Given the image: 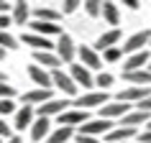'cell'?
<instances>
[{
  "label": "cell",
  "instance_id": "cell-1",
  "mask_svg": "<svg viewBox=\"0 0 151 143\" xmlns=\"http://www.w3.org/2000/svg\"><path fill=\"white\" fill-rule=\"evenodd\" d=\"M108 105V92H85V95H80L74 102H72V107L74 110H87V107H105Z\"/></svg>",
  "mask_w": 151,
  "mask_h": 143
},
{
  "label": "cell",
  "instance_id": "cell-2",
  "mask_svg": "<svg viewBox=\"0 0 151 143\" xmlns=\"http://www.w3.org/2000/svg\"><path fill=\"white\" fill-rule=\"evenodd\" d=\"M149 44H151V31L146 28V31H138V33H133V36H128L126 46H120V49H123V54L133 56V54H138V51H146Z\"/></svg>",
  "mask_w": 151,
  "mask_h": 143
},
{
  "label": "cell",
  "instance_id": "cell-3",
  "mask_svg": "<svg viewBox=\"0 0 151 143\" xmlns=\"http://www.w3.org/2000/svg\"><path fill=\"white\" fill-rule=\"evenodd\" d=\"M110 130H115V125H113V120H90V123H85L82 128H77V135H92V138H97V135H108Z\"/></svg>",
  "mask_w": 151,
  "mask_h": 143
},
{
  "label": "cell",
  "instance_id": "cell-4",
  "mask_svg": "<svg viewBox=\"0 0 151 143\" xmlns=\"http://www.w3.org/2000/svg\"><path fill=\"white\" fill-rule=\"evenodd\" d=\"M77 51L80 49L74 46V41H72V36H67V33H62L59 36V41H56V56L62 59V64H74V56H77Z\"/></svg>",
  "mask_w": 151,
  "mask_h": 143
},
{
  "label": "cell",
  "instance_id": "cell-5",
  "mask_svg": "<svg viewBox=\"0 0 151 143\" xmlns=\"http://www.w3.org/2000/svg\"><path fill=\"white\" fill-rule=\"evenodd\" d=\"M51 79H54V87L62 89L67 97L77 95V82L72 79V74H67V72H62V69H54L51 72ZM74 100H77V97H74Z\"/></svg>",
  "mask_w": 151,
  "mask_h": 143
},
{
  "label": "cell",
  "instance_id": "cell-6",
  "mask_svg": "<svg viewBox=\"0 0 151 143\" xmlns=\"http://www.w3.org/2000/svg\"><path fill=\"white\" fill-rule=\"evenodd\" d=\"M67 107H72V102L64 97V100H49V102H44L41 107H36V115L39 118H59L62 112H67Z\"/></svg>",
  "mask_w": 151,
  "mask_h": 143
},
{
  "label": "cell",
  "instance_id": "cell-7",
  "mask_svg": "<svg viewBox=\"0 0 151 143\" xmlns=\"http://www.w3.org/2000/svg\"><path fill=\"white\" fill-rule=\"evenodd\" d=\"M136 107H131V105L128 102H118V100H115V102H108L105 105V107H100V118L103 120H115V118H126L128 112H133Z\"/></svg>",
  "mask_w": 151,
  "mask_h": 143
},
{
  "label": "cell",
  "instance_id": "cell-8",
  "mask_svg": "<svg viewBox=\"0 0 151 143\" xmlns=\"http://www.w3.org/2000/svg\"><path fill=\"white\" fill-rule=\"evenodd\" d=\"M28 77H31V82L39 89H51V87H54L51 72L44 69V66H39V64H31V66H28Z\"/></svg>",
  "mask_w": 151,
  "mask_h": 143
},
{
  "label": "cell",
  "instance_id": "cell-9",
  "mask_svg": "<svg viewBox=\"0 0 151 143\" xmlns=\"http://www.w3.org/2000/svg\"><path fill=\"white\" fill-rule=\"evenodd\" d=\"M59 125H64V128H82L85 123H90V118H87V110H67V112H62L59 115Z\"/></svg>",
  "mask_w": 151,
  "mask_h": 143
},
{
  "label": "cell",
  "instance_id": "cell-10",
  "mask_svg": "<svg viewBox=\"0 0 151 143\" xmlns=\"http://www.w3.org/2000/svg\"><path fill=\"white\" fill-rule=\"evenodd\" d=\"M146 97H151V87H123L118 92V102H143Z\"/></svg>",
  "mask_w": 151,
  "mask_h": 143
},
{
  "label": "cell",
  "instance_id": "cell-11",
  "mask_svg": "<svg viewBox=\"0 0 151 143\" xmlns=\"http://www.w3.org/2000/svg\"><path fill=\"white\" fill-rule=\"evenodd\" d=\"M77 56H80V64L87 66V69H100L103 66V56L95 51V46H80Z\"/></svg>",
  "mask_w": 151,
  "mask_h": 143
},
{
  "label": "cell",
  "instance_id": "cell-12",
  "mask_svg": "<svg viewBox=\"0 0 151 143\" xmlns=\"http://www.w3.org/2000/svg\"><path fill=\"white\" fill-rule=\"evenodd\" d=\"M69 74H72V79L77 82V87H95V77L90 74L87 66H82V64H72V66H69Z\"/></svg>",
  "mask_w": 151,
  "mask_h": 143
},
{
  "label": "cell",
  "instance_id": "cell-13",
  "mask_svg": "<svg viewBox=\"0 0 151 143\" xmlns=\"http://www.w3.org/2000/svg\"><path fill=\"white\" fill-rule=\"evenodd\" d=\"M23 44L31 46L33 51H56V44H51V39L36 36V33H23Z\"/></svg>",
  "mask_w": 151,
  "mask_h": 143
},
{
  "label": "cell",
  "instance_id": "cell-14",
  "mask_svg": "<svg viewBox=\"0 0 151 143\" xmlns=\"http://www.w3.org/2000/svg\"><path fill=\"white\" fill-rule=\"evenodd\" d=\"M149 64H151V54H149V49H146V51H138V54L128 56L123 72H141V69H149Z\"/></svg>",
  "mask_w": 151,
  "mask_h": 143
},
{
  "label": "cell",
  "instance_id": "cell-15",
  "mask_svg": "<svg viewBox=\"0 0 151 143\" xmlns=\"http://www.w3.org/2000/svg\"><path fill=\"white\" fill-rule=\"evenodd\" d=\"M33 64H39L44 69H59L62 66V59L56 56V51H33Z\"/></svg>",
  "mask_w": 151,
  "mask_h": 143
},
{
  "label": "cell",
  "instance_id": "cell-16",
  "mask_svg": "<svg viewBox=\"0 0 151 143\" xmlns=\"http://www.w3.org/2000/svg\"><path fill=\"white\" fill-rule=\"evenodd\" d=\"M51 135V118H36V123L31 125V141L39 143V141H46Z\"/></svg>",
  "mask_w": 151,
  "mask_h": 143
},
{
  "label": "cell",
  "instance_id": "cell-17",
  "mask_svg": "<svg viewBox=\"0 0 151 143\" xmlns=\"http://www.w3.org/2000/svg\"><path fill=\"white\" fill-rule=\"evenodd\" d=\"M28 28H31V33H36V36H62V26H56V23H44V21H31L28 23Z\"/></svg>",
  "mask_w": 151,
  "mask_h": 143
},
{
  "label": "cell",
  "instance_id": "cell-18",
  "mask_svg": "<svg viewBox=\"0 0 151 143\" xmlns=\"http://www.w3.org/2000/svg\"><path fill=\"white\" fill-rule=\"evenodd\" d=\"M149 123H151V112H141V110L128 112L126 118L120 120V125H123V128H136V130H138L141 125H149Z\"/></svg>",
  "mask_w": 151,
  "mask_h": 143
},
{
  "label": "cell",
  "instance_id": "cell-19",
  "mask_svg": "<svg viewBox=\"0 0 151 143\" xmlns=\"http://www.w3.org/2000/svg\"><path fill=\"white\" fill-rule=\"evenodd\" d=\"M21 100H23V105H31V107H36V105H44V102H49V100H54V97H51V89H31V92H26L23 97H21Z\"/></svg>",
  "mask_w": 151,
  "mask_h": 143
},
{
  "label": "cell",
  "instance_id": "cell-20",
  "mask_svg": "<svg viewBox=\"0 0 151 143\" xmlns=\"http://www.w3.org/2000/svg\"><path fill=\"white\" fill-rule=\"evenodd\" d=\"M33 115H36V107H31V105H23V107H18L16 112V130H23V128H31L36 120H33Z\"/></svg>",
  "mask_w": 151,
  "mask_h": 143
},
{
  "label": "cell",
  "instance_id": "cell-21",
  "mask_svg": "<svg viewBox=\"0 0 151 143\" xmlns=\"http://www.w3.org/2000/svg\"><path fill=\"white\" fill-rule=\"evenodd\" d=\"M136 135H138V130L136 128H115V130H110V133L105 135V143H126V141H133Z\"/></svg>",
  "mask_w": 151,
  "mask_h": 143
},
{
  "label": "cell",
  "instance_id": "cell-22",
  "mask_svg": "<svg viewBox=\"0 0 151 143\" xmlns=\"http://www.w3.org/2000/svg\"><path fill=\"white\" fill-rule=\"evenodd\" d=\"M123 79L131 84V87H149L151 84V72L141 69V72H123Z\"/></svg>",
  "mask_w": 151,
  "mask_h": 143
},
{
  "label": "cell",
  "instance_id": "cell-23",
  "mask_svg": "<svg viewBox=\"0 0 151 143\" xmlns=\"http://www.w3.org/2000/svg\"><path fill=\"white\" fill-rule=\"evenodd\" d=\"M118 41H120V28H110V31H105L103 36L95 41V51L97 49H100V51H108V49H113Z\"/></svg>",
  "mask_w": 151,
  "mask_h": 143
},
{
  "label": "cell",
  "instance_id": "cell-24",
  "mask_svg": "<svg viewBox=\"0 0 151 143\" xmlns=\"http://www.w3.org/2000/svg\"><path fill=\"white\" fill-rule=\"evenodd\" d=\"M13 23L16 26H28L31 21H28V16H31V8H28V3L26 0H18V3H13Z\"/></svg>",
  "mask_w": 151,
  "mask_h": 143
},
{
  "label": "cell",
  "instance_id": "cell-25",
  "mask_svg": "<svg viewBox=\"0 0 151 143\" xmlns=\"http://www.w3.org/2000/svg\"><path fill=\"white\" fill-rule=\"evenodd\" d=\"M59 10L46 8V5H36L33 8V21H44V23H59Z\"/></svg>",
  "mask_w": 151,
  "mask_h": 143
},
{
  "label": "cell",
  "instance_id": "cell-26",
  "mask_svg": "<svg viewBox=\"0 0 151 143\" xmlns=\"http://www.w3.org/2000/svg\"><path fill=\"white\" fill-rule=\"evenodd\" d=\"M74 130H77V128H64V125H59V128L51 130V135L46 138V143H67L72 135H74Z\"/></svg>",
  "mask_w": 151,
  "mask_h": 143
},
{
  "label": "cell",
  "instance_id": "cell-27",
  "mask_svg": "<svg viewBox=\"0 0 151 143\" xmlns=\"http://www.w3.org/2000/svg\"><path fill=\"white\" fill-rule=\"evenodd\" d=\"M103 16H105V21H108V26H118V21H120V10H118V3H103Z\"/></svg>",
  "mask_w": 151,
  "mask_h": 143
},
{
  "label": "cell",
  "instance_id": "cell-28",
  "mask_svg": "<svg viewBox=\"0 0 151 143\" xmlns=\"http://www.w3.org/2000/svg\"><path fill=\"white\" fill-rule=\"evenodd\" d=\"M82 5H85V13H87V16H92V18L103 16V3H100V0H85Z\"/></svg>",
  "mask_w": 151,
  "mask_h": 143
},
{
  "label": "cell",
  "instance_id": "cell-29",
  "mask_svg": "<svg viewBox=\"0 0 151 143\" xmlns=\"http://www.w3.org/2000/svg\"><path fill=\"white\" fill-rule=\"evenodd\" d=\"M0 49H5V51H10V49H18V41L13 39L8 31H0Z\"/></svg>",
  "mask_w": 151,
  "mask_h": 143
},
{
  "label": "cell",
  "instance_id": "cell-30",
  "mask_svg": "<svg viewBox=\"0 0 151 143\" xmlns=\"http://www.w3.org/2000/svg\"><path fill=\"white\" fill-rule=\"evenodd\" d=\"M120 56H123V49H120V46H113V49H108V51H103V59H105V61H110V64L120 61Z\"/></svg>",
  "mask_w": 151,
  "mask_h": 143
},
{
  "label": "cell",
  "instance_id": "cell-31",
  "mask_svg": "<svg viewBox=\"0 0 151 143\" xmlns=\"http://www.w3.org/2000/svg\"><path fill=\"white\" fill-rule=\"evenodd\" d=\"M113 84V74H108V72H100L95 77V87H103V89H108Z\"/></svg>",
  "mask_w": 151,
  "mask_h": 143
},
{
  "label": "cell",
  "instance_id": "cell-32",
  "mask_svg": "<svg viewBox=\"0 0 151 143\" xmlns=\"http://www.w3.org/2000/svg\"><path fill=\"white\" fill-rule=\"evenodd\" d=\"M16 97V87H10L8 82H0V100H13Z\"/></svg>",
  "mask_w": 151,
  "mask_h": 143
},
{
  "label": "cell",
  "instance_id": "cell-33",
  "mask_svg": "<svg viewBox=\"0 0 151 143\" xmlns=\"http://www.w3.org/2000/svg\"><path fill=\"white\" fill-rule=\"evenodd\" d=\"M10 112H18L16 105H13V100H0V118H5Z\"/></svg>",
  "mask_w": 151,
  "mask_h": 143
},
{
  "label": "cell",
  "instance_id": "cell-34",
  "mask_svg": "<svg viewBox=\"0 0 151 143\" xmlns=\"http://www.w3.org/2000/svg\"><path fill=\"white\" fill-rule=\"evenodd\" d=\"M80 5H82L80 0H64V3H62V13H64V16H69V13H74Z\"/></svg>",
  "mask_w": 151,
  "mask_h": 143
},
{
  "label": "cell",
  "instance_id": "cell-35",
  "mask_svg": "<svg viewBox=\"0 0 151 143\" xmlns=\"http://www.w3.org/2000/svg\"><path fill=\"white\" fill-rule=\"evenodd\" d=\"M0 138H8V141L13 138V128H10L3 118H0Z\"/></svg>",
  "mask_w": 151,
  "mask_h": 143
},
{
  "label": "cell",
  "instance_id": "cell-36",
  "mask_svg": "<svg viewBox=\"0 0 151 143\" xmlns=\"http://www.w3.org/2000/svg\"><path fill=\"white\" fill-rule=\"evenodd\" d=\"M10 26H16V23H13V16H10V13L0 16V31H8Z\"/></svg>",
  "mask_w": 151,
  "mask_h": 143
},
{
  "label": "cell",
  "instance_id": "cell-37",
  "mask_svg": "<svg viewBox=\"0 0 151 143\" xmlns=\"http://www.w3.org/2000/svg\"><path fill=\"white\" fill-rule=\"evenodd\" d=\"M136 110H141V112H151V97H146L143 102L136 105Z\"/></svg>",
  "mask_w": 151,
  "mask_h": 143
},
{
  "label": "cell",
  "instance_id": "cell-38",
  "mask_svg": "<svg viewBox=\"0 0 151 143\" xmlns=\"http://www.w3.org/2000/svg\"><path fill=\"white\" fill-rule=\"evenodd\" d=\"M5 13H13V3H5V0H0V16H5Z\"/></svg>",
  "mask_w": 151,
  "mask_h": 143
},
{
  "label": "cell",
  "instance_id": "cell-39",
  "mask_svg": "<svg viewBox=\"0 0 151 143\" xmlns=\"http://www.w3.org/2000/svg\"><path fill=\"white\" fill-rule=\"evenodd\" d=\"M77 143H100V138H92V135H77Z\"/></svg>",
  "mask_w": 151,
  "mask_h": 143
},
{
  "label": "cell",
  "instance_id": "cell-40",
  "mask_svg": "<svg viewBox=\"0 0 151 143\" xmlns=\"http://www.w3.org/2000/svg\"><path fill=\"white\" fill-rule=\"evenodd\" d=\"M138 143H151V130H141L138 133Z\"/></svg>",
  "mask_w": 151,
  "mask_h": 143
},
{
  "label": "cell",
  "instance_id": "cell-41",
  "mask_svg": "<svg viewBox=\"0 0 151 143\" xmlns=\"http://www.w3.org/2000/svg\"><path fill=\"white\" fill-rule=\"evenodd\" d=\"M123 5L131 8V10H138V8H141V3H138V0H123Z\"/></svg>",
  "mask_w": 151,
  "mask_h": 143
},
{
  "label": "cell",
  "instance_id": "cell-42",
  "mask_svg": "<svg viewBox=\"0 0 151 143\" xmlns=\"http://www.w3.org/2000/svg\"><path fill=\"white\" fill-rule=\"evenodd\" d=\"M5 143H23V138H21V135H13V138H10V141H5Z\"/></svg>",
  "mask_w": 151,
  "mask_h": 143
},
{
  "label": "cell",
  "instance_id": "cell-43",
  "mask_svg": "<svg viewBox=\"0 0 151 143\" xmlns=\"http://www.w3.org/2000/svg\"><path fill=\"white\" fill-rule=\"evenodd\" d=\"M5 54H8V51H5V49H0V61L5 59Z\"/></svg>",
  "mask_w": 151,
  "mask_h": 143
},
{
  "label": "cell",
  "instance_id": "cell-44",
  "mask_svg": "<svg viewBox=\"0 0 151 143\" xmlns=\"http://www.w3.org/2000/svg\"><path fill=\"white\" fill-rule=\"evenodd\" d=\"M0 82H5V74H3V69H0Z\"/></svg>",
  "mask_w": 151,
  "mask_h": 143
},
{
  "label": "cell",
  "instance_id": "cell-45",
  "mask_svg": "<svg viewBox=\"0 0 151 143\" xmlns=\"http://www.w3.org/2000/svg\"><path fill=\"white\" fill-rule=\"evenodd\" d=\"M143 130H151V123H149V125H146V128H143Z\"/></svg>",
  "mask_w": 151,
  "mask_h": 143
},
{
  "label": "cell",
  "instance_id": "cell-46",
  "mask_svg": "<svg viewBox=\"0 0 151 143\" xmlns=\"http://www.w3.org/2000/svg\"><path fill=\"white\" fill-rule=\"evenodd\" d=\"M126 143H138V141H126Z\"/></svg>",
  "mask_w": 151,
  "mask_h": 143
},
{
  "label": "cell",
  "instance_id": "cell-47",
  "mask_svg": "<svg viewBox=\"0 0 151 143\" xmlns=\"http://www.w3.org/2000/svg\"><path fill=\"white\" fill-rule=\"evenodd\" d=\"M149 72H151V64H149Z\"/></svg>",
  "mask_w": 151,
  "mask_h": 143
},
{
  "label": "cell",
  "instance_id": "cell-48",
  "mask_svg": "<svg viewBox=\"0 0 151 143\" xmlns=\"http://www.w3.org/2000/svg\"><path fill=\"white\" fill-rule=\"evenodd\" d=\"M0 143H3V138H0Z\"/></svg>",
  "mask_w": 151,
  "mask_h": 143
},
{
  "label": "cell",
  "instance_id": "cell-49",
  "mask_svg": "<svg viewBox=\"0 0 151 143\" xmlns=\"http://www.w3.org/2000/svg\"><path fill=\"white\" fill-rule=\"evenodd\" d=\"M149 46H151V44H149Z\"/></svg>",
  "mask_w": 151,
  "mask_h": 143
}]
</instances>
